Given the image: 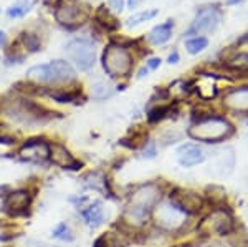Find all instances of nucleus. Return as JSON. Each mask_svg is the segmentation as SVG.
<instances>
[{"instance_id":"obj_33","label":"nucleus","mask_w":248,"mask_h":247,"mask_svg":"<svg viewBox=\"0 0 248 247\" xmlns=\"http://www.w3.org/2000/svg\"><path fill=\"white\" fill-rule=\"evenodd\" d=\"M93 247H106V236H101V237L96 239Z\"/></svg>"},{"instance_id":"obj_14","label":"nucleus","mask_w":248,"mask_h":247,"mask_svg":"<svg viewBox=\"0 0 248 247\" xmlns=\"http://www.w3.org/2000/svg\"><path fill=\"white\" fill-rule=\"evenodd\" d=\"M177 159L182 168H194V166L202 165L205 161V151L199 145L187 143V145H182L177 149Z\"/></svg>"},{"instance_id":"obj_35","label":"nucleus","mask_w":248,"mask_h":247,"mask_svg":"<svg viewBox=\"0 0 248 247\" xmlns=\"http://www.w3.org/2000/svg\"><path fill=\"white\" fill-rule=\"evenodd\" d=\"M141 2H142V0H129V2H127V3H129V7H131V9H134V7H138Z\"/></svg>"},{"instance_id":"obj_12","label":"nucleus","mask_w":248,"mask_h":247,"mask_svg":"<svg viewBox=\"0 0 248 247\" xmlns=\"http://www.w3.org/2000/svg\"><path fill=\"white\" fill-rule=\"evenodd\" d=\"M18 156L25 161L43 163L50 158V145L43 139H29L18 149Z\"/></svg>"},{"instance_id":"obj_36","label":"nucleus","mask_w":248,"mask_h":247,"mask_svg":"<svg viewBox=\"0 0 248 247\" xmlns=\"http://www.w3.org/2000/svg\"><path fill=\"white\" fill-rule=\"evenodd\" d=\"M5 40H7V37H5V33H3L2 30H0V47L3 45V43H5Z\"/></svg>"},{"instance_id":"obj_28","label":"nucleus","mask_w":248,"mask_h":247,"mask_svg":"<svg viewBox=\"0 0 248 247\" xmlns=\"http://www.w3.org/2000/svg\"><path fill=\"white\" fill-rule=\"evenodd\" d=\"M53 237L60 239V241L70 242V241H73V232H71L70 226L65 224V222H60V224L53 231Z\"/></svg>"},{"instance_id":"obj_34","label":"nucleus","mask_w":248,"mask_h":247,"mask_svg":"<svg viewBox=\"0 0 248 247\" xmlns=\"http://www.w3.org/2000/svg\"><path fill=\"white\" fill-rule=\"evenodd\" d=\"M167 62H169L170 63V65H172V63H177L179 62V53H177V51H172V53L169 55V60H167Z\"/></svg>"},{"instance_id":"obj_15","label":"nucleus","mask_w":248,"mask_h":247,"mask_svg":"<svg viewBox=\"0 0 248 247\" xmlns=\"http://www.w3.org/2000/svg\"><path fill=\"white\" fill-rule=\"evenodd\" d=\"M223 106L237 113H248V86L230 90L223 95Z\"/></svg>"},{"instance_id":"obj_16","label":"nucleus","mask_w":248,"mask_h":247,"mask_svg":"<svg viewBox=\"0 0 248 247\" xmlns=\"http://www.w3.org/2000/svg\"><path fill=\"white\" fill-rule=\"evenodd\" d=\"M50 159L55 166H60L63 169H77L79 163L75 159L73 154L68 151L63 145H50Z\"/></svg>"},{"instance_id":"obj_31","label":"nucleus","mask_w":248,"mask_h":247,"mask_svg":"<svg viewBox=\"0 0 248 247\" xmlns=\"http://www.w3.org/2000/svg\"><path fill=\"white\" fill-rule=\"evenodd\" d=\"M109 7L114 12H123L124 10V0H108Z\"/></svg>"},{"instance_id":"obj_32","label":"nucleus","mask_w":248,"mask_h":247,"mask_svg":"<svg viewBox=\"0 0 248 247\" xmlns=\"http://www.w3.org/2000/svg\"><path fill=\"white\" fill-rule=\"evenodd\" d=\"M159 66H161V58L147 60V68H149V70H155V68H159Z\"/></svg>"},{"instance_id":"obj_3","label":"nucleus","mask_w":248,"mask_h":247,"mask_svg":"<svg viewBox=\"0 0 248 247\" xmlns=\"http://www.w3.org/2000/svg\"><path fill=\"white\" fill-rule=\"evenodd\" d=\"M134 60L131 51L119 43H109L103 51V68L111 78H124L133 71Z\"/></svg>"},{"instance_id":"obj_18","label":"nucleus","mask_w":248,"mask_h":247,"mask_svg":"<svg viewBox=\"0 0 248 247\" xmlns=\"http://www.w3.org/2000/svg\"><path fill=\"white\" fill-rule=\"evenodd\" d=\"M172 30H174V20H166L161 25L154 27L147 38H149V42L153 45H164V43H167L170 40Z\"/></svg>"},{"instance_id":"obj_13","label":"nucleus","mask_w":248,"mask_h":247,"mask_svg":"<svg viewBox=\"0 0 248 247\" xmlns=\"http://www.w3.org/2000/svg\"><path fill=\"white\" fill-rule=\"evenodd\" d=\"M31 204V194L27 189L12 191L7 194L5 201H3V208L10 216H18V214H25L27 209Z\"/></svg>"},{"instance_id":"obj_23","label":"nucleus","mask_w":248,"mask_h":247,"mask_svg":"<svg viewBox=\"0 0 248 247\" xmlns=\"http://www.w3.org/2000/svg\"><path fill=\"white\" fill-rule=\"evenodd\" d=\"M155 15H157V10H155V9H153V10H142V12H139V14L131 15V17L126 20V25L129 27V29H133V27H138V25H141V23L147 22V20L154 18Z\"/></svg>"},{"instance_id":"obj_29","label":"nucleus","mask_w":248,"mask_h":247,"mask_svg":"<svg viewBox=\"0 0 248 247\" xmlns=\"http://www.w3.org/2000/svg\"><path fill=\"white\" fill-rule=\"evenodd\" d=\"M169 110H170V106H157V108L149 111L147 119H149V123H157L159 119L166 118V115L169 113Z\"/></svg>"},{"instance_id":"obj_27","label":"nucleus","mask_w":248,"mask_h":247,"mask_svg":"<svg viewBox=\"0 0 248 247\" xmlns=\"http://www.w3.org/2000/svg\"><path fill=\"white\" fill-rule=\"evenodd\" d=\"M51 98L58 103H71V101H77L79 93L78 91H66V90H57V91H50Z\"/></svg>"},{"instance_id":"obj_9","label":"nucleus","mask_w":248,"mask_h":247,"mask_svg":"<svg viewBox=\"0 0 248 247\" xmlns=\"http://www.w3.org/2000/svg\"><path fill=\"white\" fill-rule=\"evenodd\" d=\"M169 201L175 206L179 211H182L184 214H199L203 209V201L202 194H199L197 191L186 189V188H175L170 191Z\"/></svg>"},{"instance_id":"obj_38","label":"nucleus","mask_w":248,"mask_h":247,"mask_svg":"<svg viewBox=\"0 0 248 247\" xmlns=\"http://www.w3.org/2000/svg\"><path fill=\"white\" fill-rule=\"evenodd\" d=\"M238 2H240V0H229L230 5H233V3H238Z\"/></svg>"},{"instance_id":"obj_30","label":"nucleus","mask_w":248,"mask_h":247,"mask_svg":"<svg viewBox=\"0 0 248 247\" xmlns=\"http://www.w3.org/2000/svg\"><path fill=\"white\" fill-rule=\"evenodd\" d=\"M155 154H157V146H155V143L154 141H147L146 145H144L142 156L147 158V159H153V158H155Z\"/></svg>"},{"instance_id":"obj_1","label":"nucleus","mask_w":248,"mask_h":247,"mask_svg":"<svg viewBox=\"0 0 248 247\" xmlns=\"http://www.w3.org/2000/svg\"><path fill=\"white\" fill-rule=\"evenodd\" d=\"M161 198L162 189L155 182H147V184L139 186L129 196V201L124 208V224H127L129 228H142L153 216L155 206L161 202Z\"/></svg>"},{"instance_id":"obj_21","label":"nucleus","mask_w":248,"mask_h":247,"mask_svg":"<svg viewBox=\"0 0 248 247\" xmlns=\"http://www.w3.org/2000/svg\"><path fill=\"white\" fill-rule=\"evenodd\" d=\"M94 20L98 23H101V25L105 27L106 30H114V29H118V27H119L118 20H116L113 15H111L109 12L105 9V7H99L98 12H96Z\"/></svg>"},{"instance_id":"obj_24","label":"nucleus","mask_w":248,"mask_h":247,"mask_svg":"<svg viewBox=\"0 0 248 247\" xmlns=\"http://www.w3.org/2000/svg\"><path fill=\"white\" fill-rule=\"evenodd\" d=\"M31 5H33L31 0H22V2L14 3V5L7 10V15H9L10 18H20V17H23V15L29 14Z\"/></svg>"},{"instance_id":"obj_4","label":"nucleus","mask_w":248,"mask_h":247,"mask_svg":"<svg viewBox=\"0 0 248 247\" xmlns=\"http://www.w3.org/2000/svg\"><path fill=\"white\" fill-rule=\"evenodd\" d=\"M27 77L38 83H63L73 82L77 73L65 60H53L45 65H35L27 71Z\"/></svg>"},{"instance_id":"obj_19","label":"nucleus","mask_w":248,"mask_h":247,"mask_svg":"<svg viewBox=\"0 0 248 247\" xmlns=\"http://www.w3.org/2000/svg\"><path fill=\"white\" fill-rule=\"evenodd\" d=\"M197 93L202 99H214L217 95V83H215V75H202L197 83Z\"/></svg>"},{"instance_id":"obj_2","label":"nucleus","mask_w":248,"mask_h":247,"mask_svg":"<svg viewBox=\"0 0 248 247\" xmlns=\"http://www.w3.org/2000/svg\"><path fill=\"white\" fill-rule=\"evenodd\" d=\"M233 125L223 116H217V115H212V116L201 118L199 121H195L190 126L187 134L194 139V141L207 143V145H217L225 139H229L233 134Z\"/></svg>"},{"instance_id":"obj_17","label":"nucleus","mask_w":248,"mask_h":247,"mask_svg":"<svg viewBox=\"0 0 248 247\" xmlns=\"http://www.w3.org/2000/svg\"><path fill=\"white\" fill-rule=\"evenodd\" d=\"M81 216L90 228H99V226L105 222V217H106L105 216V208H103V204L99 201H96V202H93V204L88 206V208L83 209Z\"/></svg>"},{"instance_id":"obj_26","label":"nucleus","mask_w":248,"mask_h":247,"mask_svg":"<svg viewBox=\"0 0 248 247\" xmlns=\"http://www.w3.org/2000/svg\"><path fill=\"white\" fill-rule=\"evenodd\" d=\"M207 45H209V40L205 37H192L186 42V49L190 55L201 53L202 50L207 49Z\"/></svg>"},{"instance_id":"obj_7","label":"nucleus","mask_w":248,"mask_h":247,"mask_svg":"<svg viewBox=\"0 0 248 247\" xmlns=\"http://www.w3.org/2000/svg\"><path fill=\"white\" fill-rule=\"evenodd\" d=\"M5 113L23 125H35V123H42L45 119L43 108H40L29 99H12L5 106Z\"/></svg>"},{"instance_id":"obj_25","label":"nucleus","mask_w":248,"mask_h":247,"mask_svg":"<svg viewBox=\"0 0 248 247\" xmlns=\"http://www.w3.org/2000/svg\"><path fill=\"white\" fill-rule=\"evenodd\" d=\"M20 42H22L23 49L27 51H38L42 49V42H40L38 35L30 33V32H23L22 37H20Z\"/></svg>"},{"instance_id":"obj_8","label":"nucleus","mask_w":248,"mask_h":247,"mask_svg":"<svg viewBox=\"0 0 248 247\" xmlns=\"http://www.w3.org/2000/svg\"><path fill=\"white\" fill-rule=\"evenodd\" d=\"M55 18L68 29H77L88 18V10L78 0H58L55 7Z\"/></svg>"},{"instance_id":"obj_6","label":"nucleus","mask_w":248,"mask_h":247,"mask_svg":"<svg viewBox=\"0 0 248 247\" xmlns=\"http://www.w3.org/2000/svg\"><path fill=\"white\" fill-rule=\"evenodd\" d=\"M66 55L71 62L77 65L78 70L88 71L96 63V50L94 45L86 38H75L66 45Z\"/></svg>"},{"instance_id":"obj_20","label":"nucleus","mask_w":248,"mask_h":247,"mask_svg":"<svg viewBox=\"0 0 248 247\" xmlns=\"http://www.w3.org/2000/svg\"><path fill=\"white\" fill-rule=\"evenodd\" d=\"M114 93L113 86L109 85V83L103 82V80H99V82L93 83V86H91V95H93L94 99H106V98H111Z\"/></svg>"},{"instance_id":"obj_11","label":"nucleus","mask_w":248,"mask_h":247,"mask_svg":"<svg viewBox=\"0 0 248 247\" xmlns=\"http://www.w3.org/2000/svg\"><path fill=\"white\" fill-rule=\"evenodd\" d=\"M222 15L215 7H205V9L199 10L197 17H195L194 23L187 32V35H199V33H210L218 27Z\"/></svg>"},{"instance_id":"obj_37","label":"nucleus","mask_w":248,"mask_h":247,"mask_svg":"<svg viewBox=\"0 0 248 247\" xmlns=\"http://www.w3.org/2000/svg\"><path fill=\"white\" fill-rule=\"evenodd\" d=\"M146 75H147V68H142V70H139V75H138V77H139V78H142V77H146Z\"/></svg>"},{"instance_id":"obj_22","label":"nucleus","mask_w":248,"mask_h":247,"mask_svg":"<svg viewBox=\"0 0 248 247\" xmlns=\"http://www.w3.org/2000/svg\"><path fill=\"white\" fill-rule=\"evenodd\" d=\"M227 68L238 71V73H243V71H248V53H237L233 55L229 62H227Z\"/></svg>"},{"instance_id":"obj_10","label":"nucleus","mask_w":248,"mask_h":247,"mask_svg":"<svg viewBox=\"0 0 248 247\" xmlns=\"http://www.w3.org/2000/svg\"><path fill=\"white\" fill-rule=\"evenodd\" d=\"M154 221L155 224L161 229L166 231H175L179 228H182L184 222H186L187 214H184L182 211H179L172 204L170 201L167 202H159L154 209Z\"/></svg>"},{"instance_id":"obj_5","label":"nucleus","mask_w":248,"mask_h":247,"mask_svg":"<svg viewBox=\"0 0 248 247\" xmlns=\"http://www.w3.org/2000/svg\"><path fill=\"white\" fill-rule=\"evenodd\" d=\"M235 222L232 214L225 208H215L212 209L202 222L199 224V231L202 236H218L225 237L233 232Z\"/></svg>"}]
</instances>
